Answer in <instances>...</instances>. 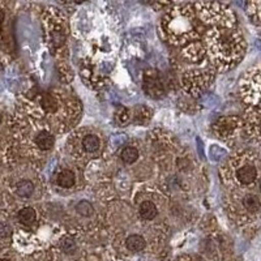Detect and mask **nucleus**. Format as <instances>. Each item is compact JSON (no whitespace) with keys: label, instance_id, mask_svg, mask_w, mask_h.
Masks as SVG:
<instances>
[{"label":"nucleus","instance_id":"f257e3e1","mask_svg":"<svg viewBox=\"0 0 261 261\" xmlns=\"http://www.w3.org/2000/svg\"><path fill=\"white\" fill-rule=\"evenodd\" d=\"M209 48L218 62L231 64L243 53V39L232 29H216L209 36Z\"/></svg>","mask_w":261,"mask_h":261},{"label":"nucleus","instance_id":"f03ea898","mask_svg":"<svg viewBox=\"0 0 261 261\" xmlns=\"http://www.w3.org/2000/svg\"><path fill=\"white\" fill-rule=\"evenodd\" d=\"M244 93L249 102L261 107V69H256L244 83Z\"/></svg>","mask_w":261,"mask_h":261},{"label":"nucleus","instance_id":"7ed1b4c3","mask_svg":"<svg viewBox=\"0 0 261 261\" xmlns=\"http://www.w3.org/2000/svg\"><path fill=\"white\" fill-rule=\"evenodd\" d=\"M169 32L171 33V36L184 37L192 29L191 17L184 12L175 13V15L172 13L171 16H169Z\"/></svg>","mask_w":261,"mask_h":261},{"label":"nucleus","instance_id":"20e7f679","mask_svg":"<svg viewBox=\"0 0 261 261\" xmlns=\"http://www.w3.org/2000/svg\"><path fill=\"white\" fill-rule=\"evenodd\" d=\"M256 178H257V169L255 167V165L246 163L237 170V180L243 186L252 184Z\"/></svg>","mask_w":261,"mask_h":261},{"label":"nucleus","instance_id":"39448f33","mask_svg":"<svg viewBox=\"0 0 261 261\" xmlns=\"http://www.w3.org/2000/svg\"><path fill=\"white\" fill-rule=\"evenodd\" d=\"M139 212H140V216H141V218H143V220H146V221L154 220L158 214L157 206H155L154 202H151V201L141 202V205H140V208H139Z\"/></svg>","mask_w":261,"mask_h":261},{"label":"nucleus","instance_id":"423d86ee","mask_svg":"<svg viewBox=\"0 0 261 261\" xmlns=\"http://www.w3.org/2000/svg\"><path fill=\"white\" fill-rule=\"evenodd\" d=\"M36 144L42 150H50L54 146V144H55V139H54L53 135L48 134L47 130H42V132L37 135Z\"/></svg>","mask_w":261,"mask_h":261},{"label":"nucleus","instance_id":"0eeeda50","mask_svg":"<svg viewBox=\"0 0 261 261\" xmlns=\"http://www.w3.org/2000/svg\"><path fill=\"white\" fill-rule=\"evenodd\" d=\"M145 239L140 235H129L125 241V247L130 252H141L145 248Z\"/></svg>","mask_w":261,"mask_h":261},{"label":"nucleus","instance_id":"6e6552de","mask_svg":"<svg viewBox=\"0 0 261 261\" xmlns=\"http://www.w3.org/2000/svg\"><path fill=\"white\" fill-rule=\"evenodd\" d=\"M243 206L248 213H257L261 209V201L257 196L253 193H248L243 197Z\"/></svg>","mask_w":261,"mask_h":261},{"label":"nucleus","instance_id":"1a4fd4ad","mask_svg":"<svg viewBox=\"0 0 261 261\" xmlns=\"http://www.w3.org/2000/svg\"><path fill=\"white\" fill-rule=\"evenodd\" d=\"M237 127H238V120L232 118L222 119V120H220V123L217 124V128H218L220 135H231Z\"/></svg>","mask_w":261,"mask_h":261},{"label":"nucleus","instance_id":"9d476101","mask_svg":"<svg viewBox=\"0 0 261 261\" xmlns=\"http://www.w3.org/2000/svg\"><path fill=\"white\" fill-rule=\"evenodd\" d=\"M17 218H18V221L22 223V225L30 226V225H33V223H34V221H36L37 213L33 208H30V206H27V208L21 209V211L18 212Z\"/></svg>","mask_w":261,"mask_h":261},{"label":"nucleus","instance_id":"9b49d317","mask_svg":"<svg viewBox=\"0 0 261 261\" xmlns=\"http://www.w3.org/2000/svg\"><path fill=\"white\" fill-rule=\"evenodd\" d=\"M74 183H76V178H74V174L69 170H64L58 175V184L63 188H71L73 187Z\"/></svg>","mask_w":261,"mask_h":261},{"label":"nucleus","instance_id":"f8f14e48","mask_svg":"<svg viewBox=\"0 0 261 261\" xmlns=\"http://www.w3.org/2000/svg\"><path fill=\"white\" fill-rule=\"evenodd\" d=\"M34 192V184L30 180H21L16 184V193L20 197H30Z\"/></svg>","mask_w":261,"mask_h":261},{"label":"nucleus","instance_id":"ddd939ff","mask_svg":"<svg viewBox=\"0 0 261 261\" xmlns=\"http://www.w3.org/2000/svg\"><path fill=\"white\" fill-rule=\"evenodd\" d=\"M99 145H101V141L95 135H88L84 137L83 146L88 153H95L99 149Z\"/></svg>","mask_w":261,"mask_h":261},{"label":"nucleus","instance_id":"4468645a","mask_svg":"<svg viewBox=\"0 0 261 261\" xmlns=\"http://www.w3.org/2000/svg\"><path fill=\"white\" fill-rule=\"evenodd\" d=\"M120 158L127 165H132L139 160V150L136 148H132V146H127V148L123 149Z\"/></svg>","mask_w":261,"mask_h":261},{"label":"nucleus","instance_id":"2eb2a0df","mask_svg":"<svg viewBox=\"0 0 261 261\" xmlns=\"http://www.w3.org/2000/svg\"><path fill=\"white\" fill-rule=\"evenodd\" d=\"M76 212L83 217H90L94 213V208H93V205L89 201L83 200V201H80L76 205Z\"/></svg>","mask_w":261,"mask_h":261},{"label":"nucleus","instance_id":"dca6fc26","mask_svg":"<svg viewBox=\"0 0 261 261\" xmlns=\"http://www.w3.org/2000/svg\"><path fill=\"white\" fill-rule=\"evenodd\" d=\"M62 248L65 253H73L74 251L77 249V246H76L73 239H71V238H65L62 242Z\"/></svg>","mask_w":261,"mask_h":261},{"label":"nucleus","instance_id":"f3484780","mask_svg":"<svg viewBox=\"0 0 261 261\" xmlns=\"http://www.w3.org/2000/svg\"><path fill=\"white\" fill-rule=\"evenodd\" d=\"M43 107H45L47 111H54L57 109V103H55V101H54L51 97H46L45 99H43Z\"/></svg>","mask_w":261,"mask_h":261},{"label":"nucleus","instance_id":"a211bd4d","mask_svg":"<svg viewBox=\"0 0 261 261\" xmlns=\"http://www.w3.org/2000/svg\"><path fill=\"white\" fill-rule=\"evenodd\" d=\"M11 234V228L4 223H0V237H8Z\"/></svg>","mask_w":261,"mask_h":261},{"label":"nucleus","instance_id":"6ab92c4d","mask_svg":"<svg viewBox=\"0 0 261 261\" xmlns=\"http://www.w3.org/2000/svg\"><path fill=\"white\" fill-rule=\"evenodd\" d=\"M4 17H6V13H4V11L2 8H0V25L3 24L4 21Z\"/></svg>","mask_w":261,"mask_h":261},{"label":"nucleus","instance_id":"aec40b11","mask_svg":"<svg viewBox=\"0 0 261 261\" xmlns=\"http://www.w3.org/2000/svg\"><path fill=\"white\" fill-rule=\"evenodd\" d=\"M256 129H257V132H260L261 134V116H260V119H258V123H257V125H256Z\"/></svg>","mask_w":261,"mask_h":261},{"label":"nucleus","instance_id":"412c9836","mask_svg":"<svg viewBox=\"0 0 261 261\" xmlns=\"http://www.w3.org/2000/svg\"><path fill=\"white\" fill-rule=\"evenodd\" d=\"M0 261H11V260H8V258H0Z\"/></svg>","mask_w":261,"mask_h":261},{"label":"nucleus","instance_id":"4be33fe9","mask_svg":"<svg viewBox=\"0 0 261 261\" xmlns=\"http://www.w3.org/2000/svg\"><path fill=\"white\" fill-rule=\"evenodd\" d=\"M260 191H261V183H260Z\"/></svg>","mask_w":261,"mask_h":261}]
</instances>
